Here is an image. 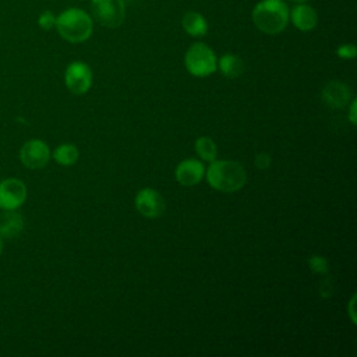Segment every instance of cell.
Wrapping results in <instances>:
<instances>
[{
    "label": "cell",
    "instance_id": "7",
    "mask_svg": "<svg viewBox=\"0 0 357 357\" xmlns=\"http://www.w3.org/2000/svg\"><path fill=\"white\" fill-rule=\"evenodd\" d=\"M64 82L70 92L75 95L85 93L92 85V71L89 66L82 61L70 63L64 73Z\"/></svg>",
    "mask_w": 357,
    "mask_h": 357
},
{
    "label": "cell",
    "instance_id": "16",
    "mask_svg": "<svg viewBox=\"0 0 357 357\" xmlns=\"http://www.w3.org/2000/svg\"><path fill=\"white\" fill-rule=\"evenodd\" d=\"M53 159L61 166H71L78 159V149L73 144H61L53 151Z\"/></svg>",
    "mask_w": 357,
    "mask_h": 357
},
{
    "label": "cell",
    "instance_id": "17",
    "mask_svg": "<svg viewBox=\"0 0 357 357\" xmlns=\"http://www.w3.org/2000/svg\"><path fill=\"white\" fill-rule=\"evenodd\" d=\"M195 151H197L198 156H201L205 160H211V162L215 160L216 153H218L215 142L208 137H201L195 141Z\"/></svg>",
    "mask_w": 357,
    "mask_h": 357
},
{
    "label": "cell",
    "instance_id": "21",
    "mask_svg": "<svg viewBox=\"0 0 357 357\" xmlns=\"http://www.w3.org/2000/svg\"><path fill=\"white\" fill-rule=\"evenodd\" d=\"M269 155L266 153H259L257 158H255V165L259 167V169H266L269 166Z\"/></svg>",
    "mask_w": 357,
    "mask_h": 357
},
{
    "label": "cell",
    "instance_id": "9",
    "mask_svg": "<svg viewBox=\"0 0 357 357\" xmlns=\"http://www.w3.org/2000/svg\"><path fill=\"white\" fill-rule=\"evenodd\" d=\"M135 208L145 218H158L165 212L163 197L153 188H142L135 195Z\"/></svg>",
    "mask_w": 357,
    "mask_h": 357
},
{
    "label": "cell",
    "instance_id": "25",
    "mask_svg": "<svg viewBox=\"0 0 357 357\" xmlns=\"http://www.w3.org/2000/svg\"><path fill=\"white\" fill-rule=\"evenodd\" d=\"M1 252H3V238L0 237V255H1Z\"/></svg>",
    "mask_w": 357,
    "mask_h": 357
},
{
    "label": "cell",
    "instance_id": "11",
    "mask_svg": "<svg viewBox=\"0 0 357 357\" xmlns=\"http://www.w3.org/2000/svg\"><path fill=\"white\" fill-rule=\"evenodd\" d=\"M176 180L183 185H195L204 176V165L197 159H185L176 167Z\"/></svg>",
    "mask_w": 357,
    "mask_h": 357
},
{
    "label": "cell",
    "instance_id": "15",
    "mask_svg": "<svg viewBox=\"0 0 357 357\" xmlns=\"http://www.w3.org/2000/svg\"><path fill=\"white\" fill-rule=\"evenodd\" d=\"M219 68L225 77L237 78L244 71V63L238 56L227 53L220 57Z\"/></svg>",
    "mask_w": 357,
    "mask_h": 357
},
{
    "label": "cell",
    "instance_id": "12",
    "mask_svg": "<svg viewBox=\"0 0 357 357\" xmlns=\"http://www.w3.org/2000/svg\"><path fill=\"white\" fill-rule=\"evenodd\" d=\"M324 100L332 107H342L351 99L350 88L339 81H331L322 91Z\"/></svg>",
    "mask_w": 357,
    "mask_h": 357
},
{
    "label": "cell",
    "instance_id": "4",
    "mask_svg": "<svg viewBox=\"0 0 357 357\" xmlns=\"http://www.w3.org/2000/svg\"><path fill=\"white\" fill-rule=\"evenodd\" d=\"M184 63L188 73L195 77H208L218 68V60L213 50L202 42H197L188 47Z\"/></svg>",
    "mask_w": 357,
    "mask_h": 357
},
{
    "label": "cell",
    "instance_id": "18",
    "mask_svg": "<svg viewBox=\"0 0 357 357\" xmlns=\"http://www.w3.org/2000/svg\"><path fill=\"white\" fill-rule=\"evenodd\" d=\"M56 17H57V15H54V13L50 11V10L42 11V13L39 14V17H38V25H39V28L43 29V31H50V29H53V28L56 26Z\"/></svg>",
    "mask_w": 357,
    "mask_h": 357
},
{
    "label": "cell",
    "instance_id": "6",
    "mask_svg": "<svg viewBox=\"0 0 357 357\" xmlns=\"http://www.w3.org/2000/svg\"><path fill=\"white\" fill-rule=\"evenodd\" d=\"M26 195L28 191L24 181L15 177H8L0 181V209H18L25 202Z\"/></svg>",
    "mask_w": 357,
    "mask_h": 357
},
{
    "label": "cell",
    "instance_id": "3",
    "mask_svg": "<svg viewBox=\"0 0 357 357\" xmlns=\"http://www.w3.org/2000/svg\"><path fill=\"white\" fill-rule=\"evenodd\" d=\"M289 11L283 0H261L252 10V21L259 31L276 35L287 26Z\"/></svg>",
    "mask_w": 357,
    "mask_h": 357
},
{
    "label": "cell",
    "instance_id": "23",
    "mask_svg": "<svg viewBox=\"0 0 357 357\" xmlns=\"http://www.w3.org/2000/svg\"><path fill=\"white\" fill-rule=\"evenodd\" d=\"M354 303H356V296H353V297H351V300H350V305H349V315H350V318H351V321H353V322H356V315H354Z\"/></svg>",
    "mask_w": 357,
    "mask_h": 357
},
{
    "label": "cell",
    "instance_id": "2",
    "mask_svg": "<svg viewBox=\"0 0 357 357\" xmlns=\"http://www.w3.org/2000/svg\"><path fill=\"white\" fill-rule=\"evenodd\" d=\"M209 185L222 192L238 191L247 181L245 169L234 160H212L206 170Z\"/></svg>",
    "mask_w": 357,
    "mask_h": 357
},
{
    "label": "cell",
    "instance_id": "13",
    "mask_svg": "<svg viewBox=\"0 0 357 357\" xmlns=\"http://www.w3.org/2000/svg\"><path fill=\"white\" fill-rule=\"evenodd\" d=\"M24 227L22 216L14 211H4L0 215V237L13 238L17 237Z\"/></svg>",
    "mask_w": 357,
    "mask_h": 357
},
{
    "label": "cell",
    "instance_id": "22",
    "mask_svg": "<svg viewBox=\"0 0 357 357\" xmlns=\"http://www.w3.org/2000/svg\"><path fill=\"white\" fill-rule=\"evenodd\" d=\"M356 107H357V102L353 100L351 106H350V113H349V119H350L351 124H356V121H357V119H356Z\"/></svg>",
    "mask_w": 357,
    "mask_h": 357
},
{
    "label": "cell",
    "instance_id": "14",
    "mask_svg": "<svg viewBox=\"0 0 357 357\" xmlns=\"http://www.w3.org/2000/svg\"><path fill=\"white\" fill-rule=\"evenodd\" d=\"M183 29L191 36H204L208 32L205 17L197 11H187L181 18Z\"/></svg>",
    "mask_w": 357,
    "mask_h": 357
},
{
    "label": "cell",
    "instance_id": "10",
    "mask_svg": "<svg viewBox=\"0 0 357 357\" xmlns=\"http://www.w3.org/2000/svg\"><path fill=\"white\" fill-rule=\"evenodd\" d=\"M289 20H291L293 25L297 29L307 32V31H312L317 26L318 15L311 6L305 3H300V4H296L289 11Z\"/></svg>",
    "mask_w": 357,
    "mask_h": 357
},
{
    "label": "cell",
    "instance_id": "8",
    "mask_svg": "<svg viewBox=\"0 0 357 357\" xmlns=\"http://www.w3.org/2000/svg\"><path fill=\"white\" fill-rule=\"evenodd\" d=\"M20 159L28 169H42L50 159V149L42 139H29L21 146Z\"/></svg>",
    "mask_w": 357,
    "mask_h": 357
},
{
    "label": "cell",
    "instance_id": "19",
    "mask_svg": "<svg viewBox=\"0 0 357 357\" xmlns=\"http://www.w3.org/2000/svg\"><path fill=\"white\" fill-rule=\"evenodd\" d=\"M308 264L312 271L319 272V273H326L328 272V261L319 255H314L308 259Z\"/></svg>",
    "mask_w": 357,
    "mask_h": 357
},
{
    "label": "cell",
    "instance_id": "5",
    "mask_svg": "<svg viewBox=\"0 0 357 357\" xmlns=\"http://www.w3.org/2000/svg\"><path fill=\"white\" fill-rule=\"evenodd\" d=\"M91 13L105 28H117L126 18L124 0H91Z\"/></svg>",
    "mask_w": 357,
    "mask_h": 357
},
{
    "label": "cell",
    "instance_id": "20",
    "mask_svg": "<svg viewBox=\"0 0 357 357\" xmlns=\"http://www.w3.org/2000/svg\"><path fill=\"white\" fill-rule=\"evenodd\" d=\"M336 53H337V56H339L340 59H346V60H349V59H354V57H356V54H357V49H356V46H354V45H351V43H346V45H340V46L337 47Z\"/></svg>",
    "mask_w": 357,
    "mask_h": 357
},
{
    "label": "cell",
    "instance_id": "1",
    "mask_svg": "<svg viewBox=\"0 0 357 357\" xmlns=\"http://www.w3.org/2000/svg\"><path fill=\"white\" fill-rule=\"evenodd\" d=\"M59 35L70 43H81L89 39L93 31L92 18L82 8L71 7L61 11L56 17V26Z\"/></svg>",
    "mask_w": 357,
    "mask_h": 357
},
{
    "label": "cell",
    "instance_id": "24",
    "mask_svg": "<svg viewBox=\"0 0 357 357\" xmlns=\"http://www.w3.org/2000/svg\"><path fill=\"white\" fill-rule=\"evenodd\" d=\"M287 1H290L293 4H300V3H305L307 0H287Z\"/></svg>",
    "mask_w": 357,
    "mask_h": 357
}]
</instances>
